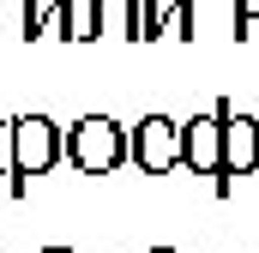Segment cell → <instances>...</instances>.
Instances as JSON below:
<instances>
[{"label":"cell","mask_w":259,"mask_h":253,"mask_svg":"<svg viewBox=\"0 0 259 253\" xmlns=\"http://www.w3.org/2000/svg\"><path fill=\"white\" fill-rule=\"evenodd\" d=\"M66 163L78 175H115L121 163H133V126L115 115H84L66 126Z\"/></svg>","instance_id":"1"},{"label":"cell","mask_w":259,"mask_h":253,"mask_svg":"<svg viewBox=\"0 0 259 253\" xmlns=\"http://www.w3.org/2000/svg\"><path fill=\"white\" fill-rule=\"evenodd\" d=\"M55 163H66V126H55L49 115H18L12 121V181L6 193L24 199L36 175H49Z\"/></svg>","instance_id":"2"},{"label":"cell","mask_w":259,"mask_h":253,"mask_svg":"<svg viewBox=\"0 0 259 253\" xmlns=\"http://www.w3.org/2000/svg\"><path fill=\"white\" fill-rule=\"evenodd\" d=\"M133 163H139V175H175V169H187L181 121L175 115H145L133 126Z\"/></svg>","instance_id":"3"},{"label":"cell","mask_w":259,"mask_h":253,"mask_svg":"<svg viewBox=\"0 0 259 253\" xmlns=\"http://www.w3.org/2000/svg\"><path fill=\"white\" fill-rule=\"evenodd\" d=\"M229 97H217L205 115H187L181 121V145H187V175H223V121H229Z\"/></svg>","instance_id":"4"},{"label":"cell","mask_w":259,"mask_h":253,"mask_svg":"<svg viewBox=\"0 0 259 253\" xmlns=\"http://www.w3.org/2000/svg\"><path fill=\"white\" fill-rule=\"evenodd\" d=\"M253 169H259V121L241 115V109H229V121H223V175L211 181V193L229 199L235 175H253Z\"/></svg>","instance_id":"5"},{"label":"cell","mask_w":259,"mask_h":253,"mask_svg":"<svg viewBox=\"0 0 259 253\" xmlns=\"http://www.w3.org/2000/svg\"><path fill=\"white\" fill-rule=\"evenodd\" d=\"M49 36L61 43H97V0H49Z\"/></svg>","instance_id":"6"},{"label":"cell","mask_w":259,"mask_h":253,"mask_svg":"<svg viewBox=\"0 0 259 253\" xmlns=\"http://www.w3.org/2000/svg\"><path fill=\"white\" fill-rule=\"evenodd\" d=\"M139 24H145V0H97V30H121L127 43H139Z\"/></svg>","instance_id":"7"},{"label":"cell","mask_w":259,"mask_h":253,"mask_svg":"<svg viewBox=\"0 0 259 253\" xmlns=\"http://www.w3.org/2000/svg\"><path fill=\"white\" fill-rule=\"evenodd\" d=\"M18 36L24 43H42L49 36V0H18Z\"/></svg>","instance_id":"8"},{"label":"cell","mask_w":259,"mask_h":253,"mask_svg":"<svg viewBox=\"0 0 259 253\" xmlns=\"http://www.w3.org/2000/svg\"><path fill=\"white\" fill-rule=\"evenodd\" d=\"M193 0H169V36H181V43H193Z\"/></svg>","instance_id":"9"},{"label":"cell","mask_w":259,"mask_h":253,"mask_svg":"<svg viewBox=\"0 0 259 253\" xmlns=\"http://www.w3.org/2000/svg\"><path fill=\"white\" fill-rule=\"evenodd\" d=\"M235 36L259 43V0H235Z\"/></svg>","instance_id":"10"},{"label":"cell","mask_w":259,"mask_h":253,"mask_svg":"<svg viewBox=\"0 0 259 253\" xmlns=\"http://www.w3.org/2000/svg\"><path fill=\"white\" fill-rule=\"evenodd\" d=\"M0 175L12 181V121H0Z\"/></svg>","instance_id":"11"},{"label":"cell","mask_w":259,"mask_h":253,"mask_svg":"<svg viewBox=\"0 0 259 253\" xmlns=\"http://www.w3.org/2000/svg\"><path fill=\"white\" fill-rule=\"evenodd\" d=\"M145 253H181V247H145Z\"/></svg>","instance_id":"12"}]
</instances>
